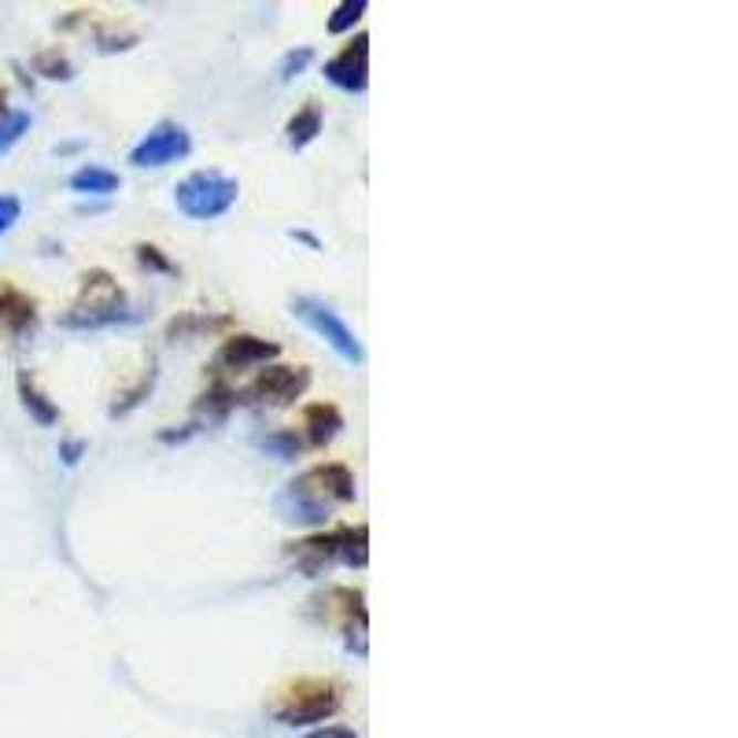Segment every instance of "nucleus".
Here are the masks:
<instances>
[{
  "label": "nucleus",
  "mask_w": 738,
  "mask_h": 738,
  "mask_svg": "<svg viewBox=\"0 0 738 738\" xmlns=\"http://www.w3.org/2000/svg\"><path fill=\"white\" fill-rule=\"evenodd\" d=\"M355 491H358L355 472H351L344 461H322V466H311L306 472H300V477L273 499V510L289 524H325L333 510L355 502Z\"/></svg>",
  "instance_id": "nucleus-1"
},
{
  "label": "nucleus",
  "mask_w": 738,
  "mask_h": 738,
  "mask_svg": "<svg viewBox=\"0 0 738 738\" xmlns=\"http://www.w3.org/2000/svg\"><path fill=\"white\" fill-rule=\"evenodd\" d=\"M289 554L295 558V565L306 569V572H322L329 565H336V561L362 569L370 561V528L366 524L333 528V532H322V536H311V539L292 543Z\"/></svg>",
  "instance_id": "nucleus-2"
},
{
  "label": "nucleus",
  "mask_w": 738,
  "mask_h": 738,
  "mask_svg": "<svg viewBox=\"0 0 738 738\" xmlns=\"http://www.w3.org/2000/svg\"><path fill=\"white\" fill-rule=\"evenodd\" d=\"M340 705H344V690H340L336 679H295L284 690H278V698L270 701L273 720L300 727V724H322L325 716H333Z\"/></svg>",
  "instance_id": "nucleus-3"
},
{
  "label": "nucleus",
  "mask_w": 738,
  "mask_h": 738,
  "mask_svg": "<svg viewBox=\"0 0 738 738\" xmlns=\"http://www.w3.org/2000/svg\"><path fill=\"white\" fill-rule=\"evenodd\" d=\"M237 196H240L237 178H229L222 170H196L178 181L174 204L193 222H211V218H222L237 204Z\"/></svg>",
  "instance_id": "nucleus-4"
},
{
  "label": "nucleus",
  "mask_w": 738,
  "mask_h": 738,
  "mask_svg": "<svg viewBox=\"0 0 738 738\" xmlns=\"http://www.w3.org/2000/svg\"><path fill=\"white\" fill-rule=\"evenodd\" d=\"M134 314H126L123 289L115 284L112 273L93 270L82 278V300L71 306V314H63L67 329H104L115 322H129Z\"/></svg>",
  "instance_id": "nucleus-5"
},
{
  "label": "nucleus",
  "mask_w": 738,
  "mask_h": 738,
  "mask_svg": "<svg viewBox=\"0 0 738 738\" xmlns=\"http://www.w3.org/2000/svg\"><path fill=\"white\" fill-rule=\"evenodd\" d=\"M311 613L322 616V624L340 627L351 649L366 654V599L358 588H329L325 594L311 599Z\"/></svg>",
  "instance_id": "nucleus-6"
},
{
  "label": "nucleus",
  "mask_w": 738,
  "mask_h": 738,
  "mask_svg": "<svg viewBox=\"0 0 738 738\" xmlns=\"http://www.w3.org/2000/svg\"><path fill=\"white\" fill-rule=\"evenodd\" d=\"M292 314L300 318L314 329L318 336L325 340L329 347L336 351L340 358L351 362V366H362L366 362V351H362V340L355 336V329H351L344 318H340L333 306L311 300V295H300V300H292Z\"/></svg>",
  "instance_id": "nucleus-7"
},
{
  "label": "nucleus",
  "mask_w": 738,
  "mask_h": 738,
  "mask_svg": "<svg viewBox=\"0 0 738 738\" xmlns=\"http://www.w3.org/2000/svg\"><path fill=\"white\" fill-rule=\"evenodd\" d=\"M189 148H193V137L185 134V126L159 123L156 129H148V134L137 141L134 152H129V163H134V167H167V163H178L189 156Z\"/></svg>",
  "instance_id": "nucleus-8"
},
{
  "label": "nucleus",
  "mask_w": 738,
  "mask_h": 738,
  "mask_svg": "<svg viewBox=\"0 0 738 738\" xmlns=\"http://www.w3.org/2000/svg\"><path fill=\"white\" fill-rule=\"evenodd\" d=\"M311 388V370L306 366H267L251 381L248 395L262 406H292Z\"/></svg>",
  "instance_id": "nucleus-9"
},
{
  "label": "nucleus",
  "mask_w": 738,
  "mask_h": 738,
  "mask_svg": "<svg viewBox=\"0 0 738 738\" xmlns=\"http://www.w3.org/2000/svg\"><path fill=\"white\" fill-rule=\"evenodd\" d=\"M325 79L344 93H362L370 85V38L358 34L325 63Z\"/></svg>",
  "instance_id": "nucleus-10"
},
{
  "label": "nucleus",
  "mask_w": 738,
  "mask_h": 738,
  "mask_svg": "<svg viewBox=\"0 0 738 738\" xmlns=\"http://www.w3.org/2000/svg\"><path fill=\"white\" fill-rule=\"evenodd\" d=\"M281 347L273 344V340H262V336H251V333H237L229 336L222 347H218L215 362L226 370H251V366H262V362L278 358Z\"/></svg>",
  "instance_id": "nucleus-11"
},
{
  "label": "nucleus",
  "mask_w": 738,
  "mask_h": 738,
  "mask_svg": "<svg viewBox=\"0 0 738 738\" xmlns=\"http://www.w3.org/2000/svg\"><path fill=\"white\" fill-rule=\"evenodd\" d=\"M38 322V303L12 281H0V325L12 333H27Z\"/></svg>",
  "instance_id": "nucleus-12"
},
{
  "label": "nucleus",
  "mask_w": 738,
  "mask_h": 738,
  "mask_svg": "<svg viewBox=\"0 0 738 738\" xmlns=\"http://www.w3.org/2000/svg\"><path fill=\"white\" fill-rule=\"evenodd\" d=\"M303 428L314 447H325L329 439H336L340 428H344V414H340L333 403H311L303 410Z\"/></svg>",
  "instance_id": "nucleus-13"
},
{
  "label": "nucleus",
  "mask_w": 738,
  "mask_h": 738,
  "mask_svg": "<svg viewBox=\"0 0 738 738\" xmlns=\"http://www.w3.org/2000/svg\"><path fill=\"white\" fill-rule=\"evenodd\" d=\"M118 185H123V178H118L115 170H107V167H96V163H85V167H79L71 174V189L74 193L112 196V193H118Z\"/></svg>",
  "instance_id": "nucleus-14"
},
{
  "label": "nucleus",
  "mask_w": 738,
  "mask_h": 738,
  "mask_svg": "<svg viewBox=\"0 0 738 738\" xmlns=\"http://www.w3.org/2000/svg\"><path fill=\"white\" fill-rule=\"evenodd\" d=\"M284 134H289V145H292V148H306L318 134H322V107H318L314 101H306L300 112L289 118Z\"/></svg>",
  "instance_id": "nucleus-15"
},
{
  "label": "nucleus",
  "mask_w": 738,
  "mask_h": 738,
  "mask_svg": "<svg viewBox=\"0 0 738 738\" xmlns=\"http://www.w3.org/2000/svg\"><path fill=\"white\" fill-rule=\"evenodd\" d=\"M19 395H23V406L30 414L38 417L41 425H52L60 417V410H56V403H49L45 395L38 392V384H34V377H30V373H19Z\"/></svg>",
  "instance_id": "nucleus-16"
},
{
  "label": "nucleus",
  "mask_w": 738,
  "mask_h": 738,
  "mask_svg": "<svg viewBox=\"0 0 738 738\" xmlns=\"http://www.w3.org/2000/svg\"><path fill=\"white\" fill-rule=\"evenodd\" d=\"M233 410V392L229 388H211V392H204L200 395V403H196V414H204L207 422H226V414Z\"/></svg>",
  "instance_id": "nucleus-17"
},
{
  "label": "nucleus",
  "mask_w": 738,
  "mask_h": 738,
  "mask_svg": "<svg viewBox=\"0 0 738 738\" xmlns=\"http://www.w3.org/2000/svg\"><path fill=\"white\" fill-rule=\"evenodd\" d=\"M27 129H30V115L27 112L0 115V156H4V152H12L19 141H23Z\"/></svg>",
  "instance_id": "nucleus-18"
},
{
  "label": "nucleus",
  "mask_w": 738,
  "mask_h": 738,
  "mask_svg": "<svg viewBox=\"0 0 738 738\" xmlns=\"http://www.w3.org/2000/svg\"><path fill=\"white\" fill-rule=\"evenodd\" d=\"M366 8H370L366 0H344V4L333 12V19H329V34H344V30H351L362 15H366Z\"/></svg>",
  "instance_id": "nucleus-19"
},
{
  "label": "nucleus",
  "mask_w": 738,
  "mask_h": 738,
  "mask_svg": "<svg viewBox=\"0 0 738 738\" xmlns=\"http://www.w3.org/2000/svg\"><path fill=\"white\" fill-rule=\"evenodd\" d=\"M34 67L45 74V79H56V82H67L71 74H74V67L67 63V56H63L60 49H49V52H41V56L34 60Z\"/></svg>",
  "instance_id": "nucleus-20"
},
{
  "label": "nucleus",
  "mask_w": 738,
  "mask_h": 738,
  "mask_svg": "<svg viewBox=\"0 0 738 738\" xmlns=\"http://www.w3.org/2000/svg\"><path fill=\"white\" fill-rule=\"evenodd\" d=\"M311 60H314V52H311V49L289 52V56L281 60V79H284V82L300 79V74H303V67H306V63H311Z\"/></svg>",
  "instance_id": "nucleus-21"
},
{
  "label": "nucleus",
  "mask_w": 738,
  "mask_h": 738,
  "mask_svg": "<svg viewBox=\"0 0 738 738\" xmlns=\"http://www.w3.org/2000/svg\"><path fill=\"white\" fill-rule=\"evenodd\" d=\"M19 215H23V200L19 196H0V233H8L19 222Z\"/></svg>",
  "instance_id": "nucleus-22"
},
{
  "label": "nucleus",
  "mask_w": 738,
  "mask_h": 738,
  "mask_svg": "<svg viewBox=\"0 0 738 738\" xmlns=\"http://www.w3.org/2000/svg\"><path fill=\"white\" fill-rule=\"evenodd\" d=\"M303 738H358L351 727H344V724H329V727H318V731H311V735H303Z\"/></svg>",
  "instance_id": "nucleus-23"
},
{
  "label": "nucleus",
  "mask_w": 738,
  "mask_h": 738,
  "mask_svg": "<svg viewBox=\"0 0 738 738\" xmlns=\"http://www.w3.org/2000/svg\"><path fill=\"white\" fill-rule=\"evenodd\" d=\"M137 251H141V262H152V267H159V270H170V262L159 256V248H152V245H141Z\"/></svg>",
  "instance_id": "nucleus-24"
},
{
  "label": "nucleus",
  "mask_w": 738,
  "mask_h": 738,
  "mask_svg": "<svg viewBox=\"0 0 738 738\" xmlns=\"http://www.w3.org/2000/svg\"><path fill=\"white\" fill-rule=\"evenodd\" d=\"M79 450H82V444H67V447H63V461L74 466V461H79Z\"/></svg>",
  "instance_id": "nucleus-25"
},
{
  "label": "nucleus",
  "mask_w": 738,
  "mask_h": 738,
  "mask_svg": "<svg viewBox=\"0 0 738 738\" xmlns=\"http://www.w3.org/2000/svg\"><path fill=\"white\" fill-rule=\"evenodd\" d=\"M0 115H8V90L0 85Z\"/></svg>",
  "instance_id": "nucleus-26"
}]
</instances>
